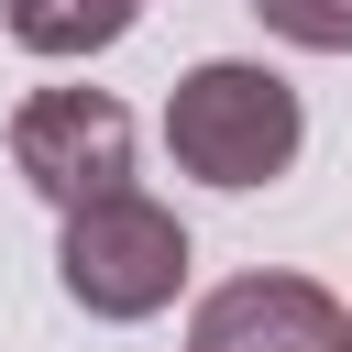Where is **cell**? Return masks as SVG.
Segmentation results:
<instances>
[{"label":"cell","instance_id":"5b68a950","mask_svg":"<svg viewBox=\"0 0 352 352\" xmlns=\"http://www.w3.org/2000/svg\"><path fill=\"white\" fill-rule=\"evenodd\" d=\"M0 22H11V44L22 55H110L132 22H143V0H0Z\"/></svg>","mask_w":352,"mask_h":352},{"label":"cell","instance_id":"8992f818","mask_svg":"<svg viewBox=\"0 0 352 352\" xmlns=\"http://www.w3.org/2000/svg\"><path fill=\"white\" fill-rule=\"evenodd\" d=\"M253 22L297 55H352V0H253Z\"/></svg>","mask_w":352,"mask_h":352},{"label":"cell","instance_id":"7a4b0ae2","mask_svg":"<svg viewBox=\"0 0 352 352\" xmlns=\"http://www.w3.org/2000/svg\"><path fill=\"white\" fill-rule=\"evenodd\" d=\"M55 275H66V297H77L88 319H154V308H176V286H187V220H176L165 198H143V187L88 198V209H66Z\"/></svg>","mask_w":352,"mask_h":352},{"label":"cell","instance_id":"277c9868","mask_svg":"<svg viewBox=\"0 0 352 352\" xmlns=\"http://www.w3.org/2000/svg\"><path fill=\"white\" fill-rule=\"evenodd\" d=\"M341 341L352 319L319 275H231L187 319V352H341Z\"/></svg>","mask_w":352,"mask_h":352},{"label":"cell","instance_id":"52a82bcc","mask_svg":"<svg viewBox=\"0 0 352 352\" xmlns=\"http://www.w3.org/2000/svg\"><path fill=\"white\" fill-rule=\"evenodd\" d=\"M341 352H352V341H341Z\"/></svg>","mask_w":352,"mask_h":352},{"label":"cell","instance_id":"3957f363","mask_svg":"<svg viewBox=\"0 0 352 352\" xmlns=\"http://www.w3.org/2000/svg\"><path fill=\"white\" fill-rule=\"evenodd\" d=\"M11 165L33 198L55 209H88V198H121L132 187V110L110 88H33L11 110Z\"/></svg>","mask_w":352,"mask_h":352},{"label":"cell","instance_id":"6da1fadb","mask_svg":"<svg viewBox=\"0 0 352 352\" xmlns=\"http://www.w3.org/2000/svg\"><path fill=\"white\" fill-rule=\"evenodd\" d=\"M297 143H308V110H297V88L275 77V66H253V55H209V66H187L176 88H165V154H176V176H198V187H275L286 165H297Z\"/></svg>","mask_w":352,"mask_h":352}]
</instances>
